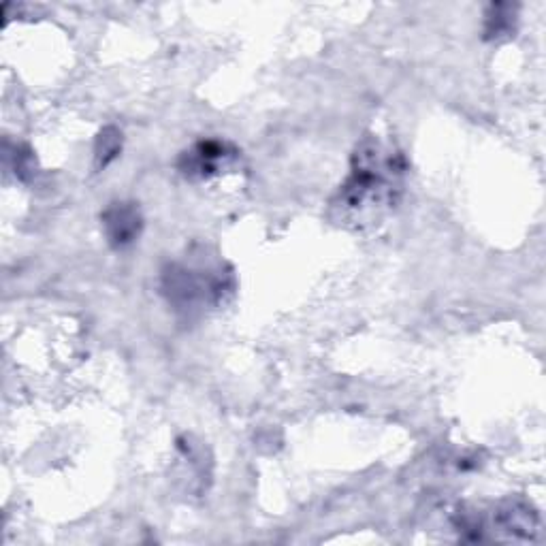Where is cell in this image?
<instances>
[{"instance_id": "1", "label": "cell", "mask_w": 546, "mask_h": 546, "mask_svg": "<svg viewBox=\"0 0 546 546\" xmlns=\"http://www.w3.org/2000/svg\"><path fill=\"white\" fill-rule=\"evenodd\" d=\"M404 160L393 150H384L380 143H365L355 156V169L340 192V205L350 212L380 210L393 205L399 192Z\"/></svg>"}, {"instance_id": "2", "label": "cell", "mask_w": 546, "mask_h": 546, "mask_svg": "<svg viewBox=\"0 0 546 546\" xmlns=\"http://www.w3.org/2000/svg\"><path fill=\"white\" fill-rule=\"evenodd\" d=\"M103 227L114 248L131 246L141 231V214L133 203H114L103 214Z\"/></svg>"}, {"instance_id": "3", "label": "cell", "mask_w": 546, "mask_h": 546, "mask_svg": "<svg viewBox=\"0 0 546 546\" xmlns=\"http://www.w3.org/2000/svg\"><path fill=\"white\" fill-rule=\"evenodd\" d=\"M235 152L229 150V146H224L220 141H205L199 143V146L192 148L190 152L184 154V173L188 175H199V178H207L218 171V167L224 163V160L231 158Z\"/></svg>"}, {"instance_id": "4", "label": "cell", "mask_w": 546, "mask_h": 546, "mask_svg": "<svg viewBox=\"0 0 546 546\" xmlns=\"http://www.w3.org/2000/svg\"><path fill=\"white\" fill-rule=\"evenodd\" d=\"M122 148V135L116 128H105L96 141V163L99 167H107L111 160L120 154Z\"/></svg>"}, {"instance_id": "5", "label": "cell", "mask_w": 546, "mask_h": 546, "mask_svg": "<svg viewBox=\"0 0 546 546\" xmlns=\"http://www.w3.org/2000/svg\"><path fill=\"white\" fill-rule=\"evenodd\" d=\"M506 5H497L493 7V13L487 15V37H500L504 32L512 28V18L510 13H504Z\"/></svg>"}]
</instances>
